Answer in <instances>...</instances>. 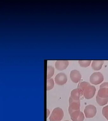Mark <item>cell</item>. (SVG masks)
Wrapping results in <instances>:
<instances>
[{"mask_svg": "<svg viewBox=\"0 0 108 121\" xmlns=\"http://www.w3.org/2000/svg\"><path fill=\"white\" fill-rule=\"evenodd\" d=\"M83 95L82 92L79 89H74L71 92L70 97L75 101H80L81 96Z\"/></svg>", "mask_w": 108, "mask_h": 121, "instance_id": "9c48e42d", "label": "cell"}, {"mask_svg": "<svg viewBox=\"0 0 108 121\" xmlns=\"http://www.w3.org/2000/svg\"><path fill=\"white\" fill-rule=\"evenodd\" d=\"M102 114L108 121V105L103 108L102 111Z\"/></svg>", "mask_w": 108, "mask_h": 121, "instance_id": "e0dca14e", "label": "cell"}, {"mask_svg": "<svg viewBox=\"0 0 108 121\" xmlns=\"http://www.w3.org/2000/svg\"><path fill=\"white\" fill-rule=\"evenodd\" d=\"M64 116V112L62 109L56 108L53 110L50 117V121H61Z\"/></svg>", "mask_w": 108, "mask_h": 121, "instance_id": "7a4b0ae2", "label": "cell"}, {"mask_svg": "<svg viewBox=\"0 0 108 121\" xmlns=\"http://www.w3.org/2000/svg\"><path fill=\"white\" fill-rule=\"evenodd\" d=\"M77 88L81 90L83 96L87 99H91L94 96L96 88L94 86L91 85L89 82L83 81L78 85Z\"/></svg>", "mask_w": 108, "mask_h": 121, "instance_id": "6da1fadb", "label": "cell"}, {"mask_svg": "<svg viewBox=\"0 0 108 121\" xmlns=\"http://www.w3.org/2000/svg\"><path fill=\"white\" fill-rule=\"evenodd\" d=\"M70 76L71 80L75 83H78L81 78V74L76 70H74L71 71Z\"/></svg>", "mask_w": 108, "mask_h": 121, "instance_id": "ba28073f", "label": "cell"}, {"mask_svg": "<svg viewBox=\"0 0 108 121\" xmlns=\"http://www.w3.org/2000/svg\"><path fill=\"white\" fill-rule=\"evenodd\" d=\"M84 111L86 118H93L96 114V108L93 105H88L85 107Z\"/></svg>", "mask_w": 108, "mask_h": 121, "instance_id": "277c9868", "label": "cell"}, {"mask_svg": "<svg viewBox=\"0 0 108 121\" xmlns=\"http://www.w3.org/2000/svg\"><path fill=\"white\" fill-rule=\"evenodd\" d=\"M102 87L108 88V82H104L99 86V88Z\"/></svg>", "mask_w": 108, "mask_h": 121, "instance_id": "ac0fdd59", "label": "cell"}, {"mask_svg": "<svg viewBox=\"0 0 108 121\" xmlns=\"http://www.w3.org/2000/svg\"><path fill=\"white\" fill-rule=\"evenodd\" d=\"M69 113L74 111L80 110V101H75L73 100L70 97L69 99Z\"/></svg>", "mask_w": 108, "mask_h": 121, "instance_id": "8992f818", "label": "cell"}, {"mask_svg": "<svg viewBox=\"0 0 108 121\" xmlns=\"http://www.w3.org/2000/svg\"><path fill=\"white\" fill-rule=\"evenodd\" d=\"M104 63V61L103 60H93L92 62L91 66L93 69L94 70L98 71L101 69Z\"/></svg>", "mask_w": 108, "mask_h": 121, "instance_id": "8fae6325", "label": "cell"}, {"mask_svg": "<svg viewBox=\"0 0 108 121\" xmlns=\"http://www.w3.org/2000/svg\"><path fill=\"white\" fill-rule=\"evenodd\" d=\"M69 114L72 121H83L85 119L84 113L80 110L72 112Z\"/></svg>", "mask_w": 108, "mask_h": 121, "instance_id": "5b68a950", "label": "cell"}, {"mask_svg": "<svg viewBox=\"0 0 108 121\" xmlns=\"http://www.w3.org/2000/svg\"><path fill=\"white\" fill-rule=\"evenodd\" d=\"M54 83L52 78L48 79L47 80V90L49 91L53 89L54 86Z\"/></svg>", "mask_w": 108, "mask_h": 121, "instance_id": "2e32d148", "label": "cell"}, {"mask_svg": "<svg viewBox=\"0 0 108 121\" xmlns=\"http://www.w3.org/2000/svg\"><path fill=\"white\" fill-rule=\"evenodd\" d=\"M91 61V60H79L78 63L81 67L86 68L90 66Z\"/></svg>", "mask_w": 108, "mask_h": 121, "instance_id": "9a60e30c", "label": "cell"}, {"mask_svg": "<svg viewBox=\"0 0 108 121\" xmlns=\"http://www.w3.org/2000/svg\"><path fill=\"white\" fill-rule=\"evenodd\" d=\"M96 99L97 103L100 106L105 105L108 102V98H101L98 95H96Z\"/></svg>", "mask_w": 108, "mask_h": 121, "instance_id": "4fadbf2b", "label": "cell"}, {"mask_svg": "<svg viewBox=\"0 0 108 121\" xmlns=\"http://www.w3.org/2000/svg\"></svg>", "mask_w": 108, "mask_h": 121, "instance_id": "d6986e66", "label": "cell"}, {"mask_svg": "<svg viewBox=\"0 0 108 121\" xmlns=\"http://www.w3.org/2000/svg\"><path fill=\"white\" fill-rule=\"evenodd\" d=\"M54 73V69L52 67L49 66L48 67V71H47V79L51 78L53 76Z\"/></svg>", "mask_w": 108, "mask_h": 121, "instance_id": "5bb4252c", "label": "cell"}, {"mask_svg": "<svg viewBox=\"0 0 108 121\" xmlns=\"http://www.w3.org/2000/svg\"><path fill=\"white\" fill-rule=\"evenodd\" d=\"M104 79V76L100 72H96L92 74L90 77V82L93 85H99L102 83Z\"/></svg>", "mask_w": 108, "mask_h": 121, "instance_id": "3957f363", "label": "cell"}, {"mask_svg": "<svg viewBox=\"0 0 108 121\" xmlns=\"http://www.w3.org/2000/svg\"><path fill=\"white\" fill-rule=\"evenodd\" d=\"M55 82L56 84L58 85H63L67 83L68 78L65 73H59L55 76Z\"/></svg>", "mask_w": 108, "mask_h": 121, "instance_id": "52a82bcc", "label": "cell"}, {"mask_svg": "<svg viewBox=\"0 0 108 121\" xmlns=\"http://www.w3.org/2000/svg\"><path fill=\"white\" fill-rule=\"evenodd\" d=\"M97 95L102 98H108V88H100L98 90Z\"/></svg>", "mask_w": 108, "mask_h": 121, "instance_id": "7c38bea8", "label": "cell"}, {"mask_svg": "<svg viewBox=\"0 0 108 121\" xmlns=\"http://www.w3.org/2000/svg\"><path fill=\"white\" fill-rule=\"evenodd\" d=\"M69 65V61L68 60H57L56 62L55 66L57 69L62 71L66 69Z\"/></svg>", "mask_w": 108, "mask_h": 121, "instance_id": "30bf717a", "label": "cell"}]
</instances>
